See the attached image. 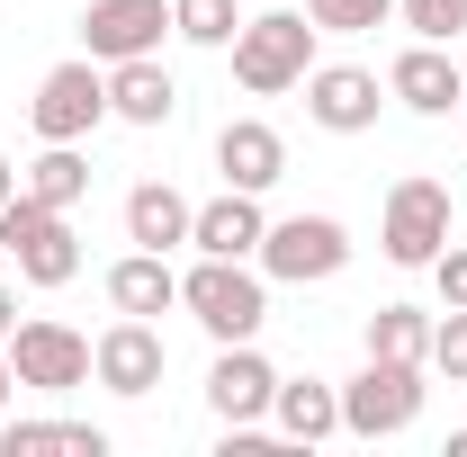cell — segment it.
<instances>
[{
    "label": "cell",
    "instance_id": "6da1fadb",
    "mask_svg": "<svg viewBox=\"0 0 467 457\" xmlns=\"http://www.w3.org/2000/svg\"><path fill=\"white\" fill-rule=\"evenodd\" d=\"M315 36H324V27H315L306 9L243 18V27H234V46H225V55H234V81H243L252 99H279V90H296V81L315 72Z\"/></svg>",
    "mask_w": 467,
    "mask_h": 457
},
{
    "label": "cell",
    "instance_id": "7a4b0ae2",
    "mask_svg": "<svg viewBox=\"0 0 467 457\" xmlns=\"http://www.w3.org/2000/svg\"><path fill=\"white\" fill-rule=\"evenodd\" d=\"M180 305H189V323H198L207 341H261V323H270V279L243 269V260H207V251H198V269H180Z\"/></svg>",
    "mask_w": 467,
    "mask_h": 457
},
{
    "label": "cell",
    "instance_id": "3957f363",
    "mask_svg": "<svg viewBox=\"0 0 467 457\" xmlns=\"http://www.w3.org/2000/svg\"><path fill=\"white\" fill-rule=\"evenodd\" d=\"M0 251L18 260L27 287H72L81 279V233H72V216L46 207V198H27V188L0 207Z\"/></svg>",
    "mask_w": 467,
    "mask_h": 457
},
{
    "label": "cell",
    "instance_id": "277c9868",
    "mask_svg": "<svg viewBox=\"0 0 467 457\" xmlns=\"http://www.w3.org/2000/svg\"><path fill=\"white\" fill-rule=\"evenodd\" d=\"M450 225H459L450 179L413 171V179L387 188V225H378V242H387V260H396V269H431V260L450 251Z\"/></svg>",
    "mask_w": 467,
    "mask_h": 457
},
{
    "label": "cell",
    "instance_id": "5b68a950",
    "mask_svg": "<svg viewBox=\"0 0 467 457\" xmlns=\"http://www.w3.org/2000/svg\"><path fill=\"white\" fill-rule=\"evenodd\" d=\"M422 359H368L359 377L342 386V431L350 440H396V431H413L422 421Z\"/></svg>",
    "mask_w": 467,
    "mask_h": 457
},
{
    "label": "cell",
    "instance_id": "8992f818",
    "mask_svg": "<svg viewBox=\"0 0 467 457\" xmlns=\"http://www.w3.org/2000/svg\"><path fill=\"white\" fill-rule=\"evenodd\" d=\"M252 260H261V279H279V287H324V279L350 269V225L342 216H279Z\"/></svg>",
    "mask_w": 467,
    "mask_h": 457
},
{
    "label": "cell",
    "instance_id": "52a82bcc",
    "mask_svg": "<svg viewBox=\"0 0 467 457\" xmlns=\"http://www.w3.org/2000/svg\"><path fill=\"white\" fill-rule=\"evenodd\" d=\"M109 117V63H55L46 81H36V99H27V126H36V144H81L90 126Z\"/></svg>",
    "mask_w": 467,
    "mask_h": 457
},
{
    "label": "cell",
    "instance_id": "ba28073f",
    "mask_svg": "<svg viewBox=\"0 0 467 457\" xmlns=\"http://www.w3.org/2000/svg\"><path fill=\"white\" fill-rule=\"evenodd\" d=\"M9 368H18V386H36V395H72V386H90V332L36 314V323L9 332Z\"/></svg>",
    "mask_w": 467,
    "mask_h": 457
},
{
    "label": "cell",
    "instance_id": "9c48e42d",
    "mask_svg": "<svg viewBox=\"0 0 467 457\" xmlns=\"http://www.w3.org/2000/svg\"><path fill=\"white\" fill-rule=\"evenodd\" d=\"M162 36H171V0H90L81 9V55L90 63L162 55Z\"/></svg>",
    "mask_w": 467,
    "mask_h": 457
},
{
    "label": "cell",
    "instance_id": "30bf717a",
    "mask_svg": "<svg viewBox=\"0 0 467 457\" xmlns=\"http://www.w3.org/2000/svg\"><path fill=\"white\" fill-rule=\"evenodd\" d=\"M296 90H306V117H315L324 135H368L378 108H387V81L359 72V63H315Z\"/></svg>",
    "mask_w": 467,
    "mask_h": 457
},
{
    "label": "cell",
    "instance_id": "8fae6325",
    "mask_svg": "<svg viewBox=\"0 0 467 457\" xmlns=\"http://www.w3.org/2000/svg\"><path fill=\"white\" fill-rule=\"evenodd\" d=\"M90 377H99L109 395H153V386H162V332H153L144 314H117L109 332L90 341Z\"/></svg>",
    "mask_w": 467,
    "mask_h": 457
},
{
    "label": "cell",
    "instance_id": "7c38bea8",
    "mask_svg": "<svg viewBox=\"0 0 467 457\" xmlns=\"http://www.w3.org/2000/svg\"><path fill=\"white\" fill-rule=\"evenodd\" d=\"M387 99H396V108H413V117H459L467 72L450 63V46H422V36H413L405 55L387 63Z\"/></svg>",
    "mask_w": 467,
    "mask_h": 457
},
{
    "label": "cell",
    "instance_id": "4fadbf2b",
    "mask_svg": "<svg viewBox=\"0 0 467 457\" xmlns=\"http://www.w3.org/2000/svg\"><path fill=\"white\" fill-rule=\"evenodd\" d=\"M270 395H279V368H270L252 341H216V368H207L216 421H270Z\"/></svg>",
    "mask_w": 467,
    "mask_h": 457
},
{
    "label": "cell",
    "instance_id": "5bb4252c",
    "mask_svg": "<svg viewBox=\"0 0 467 457\" xmlns=\"http://www.w3.org/2000/svg\"><path fill=\"white\" fill-rule=\"evenodd\" d=\"M216 171H225V188H279L288 179V135L270 126V117H225V135H216Z\"/></svg>",
    "mask_w": 467,
    "mask_h": 457
},
{
    "label": "cell",
    "instance_id": "9a60e30c",
    "mask_svg": "<svg viewBox=\"0 0 467 457\" xmlns=\"http://www.w3.org/2000/svg\"><path fill=\"white\" fill-rule=\"evenodd\" d=\"M261 233H270L261 198H252V188H225V198H207V207L189 216V251H207V260H252Z\"/></svg>",
    "mask_w": 467,
    "mask_h": 457
},
{
    "label": "cell",
    "instance_id": "2e32d148",
    "mask_svg": "<svg viewBox=\"0 0 467 457\" xmlns=\"http://www.w3.org/2000/svg\"><path fill=\"white\" fill-rule=\"evenodd\" d=\"M270 431H279L288 449L333 440V431H342V386H324V377H279V395H270Z\"/></svg>",
    "mask_w": 467,
    "mask_h": 457
},
{
    "label": "cell",
    "instance_id": "e0dca14e",
    "mask_svg": "<svg viewBox=\"0 0 467 457\" xmlns=\"http://www.w3.org/2000/svg\"><path fill=\"white\" fill-rule=\"evenodd\" d=\"M109 117H126V126H171L180 117V81L162 72V55L109 63Z\"/></svg>",
    "mask_w": 467,
    "mask_h": 457
},
{
    "label": "cell",
    "instance_id": "ac0fdd59",
    "mask_svg": "<svg viewBox=\"0 0 467 457\" xmlns=\"http://www.w3.org/2000/svg\"><path fill=\"white\" fill-rule=\"evenodd\" d=\"M189 216H198V207L180 198L171 179H135V188H126V242H135V251H180V242H189Z\"/></svg>",
    "mask_w": 467,
    "mask_h": 457
},
{
    "label": "cell",
    "instance_id": "d6986e66",
    "mask_svg": "<svg viewBox=\"0 0 467 457\" xmlns=\"http://www.w3.org/2000/svg\"><path fill=\"white\" fill-rule=\"evenodd\" d=\"M109 305H117V314H144V323H153V314H171V305H180L171 251H126V260L109 269Z\"/></svg>",
    "mask_w": 467,
    "mask_h": 457
},
{
    "label": "cell",
    "instance_id": "ffe728a7",
    "mask_svg": "<svg viewBox=\"0 0 467 457\" xmlns=\"http://www.w3.org/2000/svg\"><path fill=\"white\" fill-rule=\"evenodd\" d=\"M46 449L109 457V431H99V421H9V412H0V457H46Z\"/></svg>",
    "mask_w": 467,
    "mask_h": 457
},
{
    "label": "cell",
    "instance_id": "44dd1931",
    "mask_svg": "<svg viewBox=\"0 0 467 457\" xmlns=\"http://www.w3.org/2000/svg\"><path fill=\"white\" fill-rule=\"evenodd\" d=\"M18 188H27V198H46V207H63V216H72V207L90 198V162H81V144H46V153H36V162L18 171Z\"/></svg>",
    "mask_w": 467,
    "mask_h": 457
},
{
    "label": "cell",
    "instance_id": "7402d4cb",
    "mask_svg": "<svg viewBox=\"0 0 467 457\" xmlns=\"http://www.w3.org/2000/svg\"><path fill=\"white\" fill-rule=\"evenodd\" d=\"M368 359H431V314L422 305H378L368 314Z\"/></svg>",
    "mask_w": 467,
    "mask_h": 457
},
{
    "label": "cell",
    "instance_id": "603a6c76",
    "mask_svg": "<svg viewBox=\"0 0 467 457\" xmlns=\"http://www.w3.org/2000/svg\"><path fill=\"white\" fill-rule=\"evenodd\" d=\"M234 27H243V9H234V0H171V36H180V46H207V55H225Z\"/></svg>",
    "mask_w": 467,
    "mask_h": 457
},
{
    "label": "cell",
    "instance_id": "cb8c5ba5",
    "mask_svg": "<svg viewBox=\"0 0 467 457\" xmlns=\"http://www.w3.org/2000/svg\"><path fill=\"white\" fill-rule=\"evenodd\" d=\"M306 18H315L324 36H368V27L396 18V0H306Z\"/></svg>",
    "mask_w": 467,
    "mask_h": 457
},
{
    "label": "cell",
    "instance_id": "d4e9b609",
    "mask_svg": "<svg viewBox=\"0 0 467 457\" xmlns=\"http://www.w3.org/2000/svg\"><path fill=\"white\" fill-rule=\"evenodd\" d=\"M422 368H441L450 386H467V305H450L441 323H431V359Z\"/></svg>",
    "mask_w": 467,
    "mask_h": 457
},
{
    "label": "cell",
    "instance_id": "484cf974",
    "mask_svg": "<svg viewBox=\"0 0 467 457\" xmlns=\"http://www.w3.org/2000/svg\"><path fill=\"white\" fill-rule=\"evenodd\" d=\"M396 9H405V27L422 36V46H450V36L467 27V0H396Z\"/></svg>",
    "mask_w": 467,
    "mask_h": 457
},
{
    "label": "cell",
    "instance_id": "4316f807",
    "mask_svg": "<svg viewBox=\"0 0 467 457\" xmlns=\"http://www.w3.org/2000/svg\"><path fill=\"white\" fill-rule=\"evenodd\" d=\"M431 279H441V305H467V251H459V242L431 260Z\"/></svg>",
    "mask_w": 467,
    "mask_h": 457
},
{
    "label": "cell",
    "instance_id": "83f0119b",
    "mask_svg": "<svg viewBox=\"0 0 467 457\" xmlns=\"http://www.w3.org/2000/svg\"><path fill=\"white\" fill-rule=\"evenodd\" d=\"M9 332H18V287H0V350H9Z\"/></svg>",
    "mask_w": 467,
    "mask_h": 457
},
{
    "label": "cell",
    "instance_id": "f1b7e54d",
    "mask_svg": "<svg viewBox=\"0 0 467 457\" xmlns=\"http://www.w3.org/2000/svg\"><path fill=\"white\" fill-rule=\"evenodd\" d=\"M9 395H18V368H9V350H0V412H9Z\"/></svg>",
    "mask_w": 467,
    "mask_h": 457
},
{
    "label": "cell",
    "instance_id": "f546056e",
    "mask_svg": "<svg viewBox=\"0 0 467 457\" xmlns=\"http://www.w3.org/2000/svg\"><path fill=\"white\" fill-rule=\"evenodd\" d=\"M9 198H18V162L0 153V207H9Z\"/></svg>",
    "mask_w": 467,
    "mask_h": 457
},
{
    "label": "cell",
    "instance_id": "4dcf8cb0",
    "mask_svg": "<svg viewBox=\"0 0 467 457\" xmlns=\"http://www.w3.org/2000/svg\"><path fill=\"white\" fill-rule=\"evenodd\" d=\"M450 457H467V431H450Z\"/></svg>",
    "mask_w": 467,
    "mask_h": 457
},
{
    "label": "cell",
    "instance_id": "1f68e13d",
    "mask_svg": "<svg viewBox=\"0 0 467 457\" xmlns=\"http://www.w3.org/2000/svg\"><path fill=\"white\" fill-rule=\"evenodd\" d=\"M459 135H467V99H459Z\"/></svg>",
    "mask_w": 467,
    "mask_h": 457
}]
</instances>
